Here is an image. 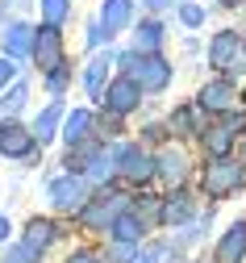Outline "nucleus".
Returning <instances> with one entry per match:
<instances>
[{
    "label": "nucleus",
    "mask_w": 246,
    "mask_h": 263,
    "mask_svg": "<svg viewBox=\"0 0 246 263\" xmlns=\"http://www.w3.org/2000/svg\"><path fill=\"white\" fill-rule=\"evenodd\" d=\"M121 63L129 67V80L142 88V92H159V88H167V80H171V67H167L159 54H146V59H142V50H138V54H125Z\"/></svg>",
    "instance_id": "obj_1"
},
{
    "label": "nucleus",
    "mask_w": 246,
    "mask_h": 263,
    "mask_svg": "<svg viewBox=\"0 0 246 263\" xmlns=\"http://www.w3.org/2000/svg\"><path fill=\"white\" fill-rule=\"evenodd\" d=\"M242 180H246V163L217 159L213 167L204 172V192H209V196H230L234 188H242Z\"/></svg>",
    "instance_id": "obj_2"
},
{
    "label": "nucleus",
    "mask_w": 246,
    "mask_h": 263,
    "mask_svg": "<svg viewBox=\"0 0 246 263\" xmlns=\"http://www.w3.org/2000/svg\"><path fill=\"white\" fill-rule=\"evenodd\" d=\"M33 59H38V67H42V71L63 67V38H59V29H54V25L38 29V38H33Z\"/></svg>",
    "instance_id": "obj_3"
},
{
    "label": "nucleus",
    "mask_w": 246,
    "mask_h": 263,
    "mask_svg": "<svg viewBox=\"0 0 246 263\" xmlns=\"http://www.w3.org/2000/svg\"><path fill=\"white\" fill-rule=\"evenodd\" d=\"M84 196H88V184H84V180H80L75 172L50 184V201H54L59 209H84V205H88Z\"/></svg>",
    "instance_id": "obj_4"
},
{
    "label": "nucleus",
    "mask_w": 246,
    "mask_h": 263,
    "mask_svg": "<svg viewBox=\"0 0 246 263\" xmlns=\"http://www.w3.org/2000/svg\"><path fill=\"white\" fill-rule=\"evenodd\" d=\"M138 101H142V88H138L129 76H125V80H117V84H109V96H104V105H109L113 113H129Z\"/></svg>",
    "instance_id": "obj_5"
},
{
    "label": "nucleus",
    "mask_w": 246,
    "mask_h": 263,
    "mask_svg": "<svg viewBox=\"0 0 246 263\" xmlns=\"http://www.w3.org/2000/svg\"><path fill=\"white\" fill-rule=\"evenodd\" d=\"M33 138L38 134H29V129H21V125H5L0 129V155H9V159H21V155H29L33 151Z\"/></svg>",
    "instance_id": "obj_6"
},
{
    "label": "nucleus",
    "mask_w": 246,
    "mask_h": 263,
    "mask_svg": "<svg viewBox=\"0 0 246 263\" xmlns=\"http://www.w3.org/2000/svg\"><path fill=\"white\" fill-rule=\"evenodd\" d=\"M242 255H246V221H234L217 242V263H242Z\"/></svg>",
    "instance_id": "obj_7"
},
{
    "label": "nucleus",
    "mask_w": 246,
    "mask_h": 263,
    "mask_svg": "<svg viewBox=\"0 0 246 263\" xmlns=\"http://www.w3.org/2000/svg\"><path fill=\"white\" fill-rule=\"evenodd\" d=\"M234 54H242V38L234 29H221V34L209 42V63H213V67H230Z\"/></svg>",
    "instance_id": "obj_8"
},
{
    "label": "nucleus",
    "mask_w": 246,
    "mask_h": 263,
    "mask_svg": "<svg viewBox=\"0 0 246 263\" xmlns=\"http://www.w3.org/2000/svg\"><path fill=\"white\" fill-rule=\"evenodd\" d=\"M200 109H209V113H230V109H234V88H230L225 80L204 84V88H200Z\"/></svg>",
    "instance_id": "obj_9"
},
{
    "label": "nucleus",
    "mask_w": 246,
    "mask_h": 263,
    "mask_svg": "<svg viewBox=\"0 0 246 263\" xmlns=\"http://www.w3.org/2000/svg\"><path fill=\"white\" fill-rule=\"evenodd\" d=\"M117 155H121V172H125L129 180H150V176H155V159H150L146 151L125 146V151H117Z\"/></svg>",
    "instance_id": "obj_10"
},
{
    "label": "nucleus",
    "mask_w": 246,
    "mask_h": 263,
    "mask_svg": "<svg viewBox=\"0 0 246 263\" xmlns=\"http://www.w3.org/2000/svg\"><path fill=\"white\" fill-rule=\"evenodd\" d=\"M80 217H84L88 226H113V221L121 217V201H117V196H104V201H96V205H84Z\"/></svg>",
    "instance_id": "obj_11"
},
{
    "label": "nucleus",
    "mask_w": 246,
    "mask_h": 263,
    "mask_svg": "<svg viewBox=\"0 0 246 263\" xmlns=\"http://www.w3.org/2000/svg\"><path fill=\"white\" fill-rule=\"evenodd\" d=\"M134 17V0H104V13H100V25L109 29V38L117 34V29H125Z\"/></svg>",
    "instance_id": "obj_12"
},
{
    "label": "nucleus",
    "mask_w": 246,
    "mask_h": 263,
    "mask_svg": "<svg viewBox=\"0 0 246 263\" xmlns=\"http://www.w3.org/2000/svg\"><path fill=\"white\" fill-rule=\"evenodd\" d=\"M234 129H238V117H230L225 125H217V129H209V134H204V146H209V155H213V159H225V155H230Z\"/></svg>",
    "instance_id": "obj_13"
},
{
    "label": "nucleus",
    "mask_w": 246,
    "mask_h": 263,
    "mask_svg": "<svg viewBox=\"0 0 246 263\" xmlns=\"http://www.w3.org/2000/svg\"><path fill=\"white\" fill-rule=\"evenodd\" d=\"M33 29L29 25H21V21H13L9 29H5V50H9V59H17V54H25V50H33Z\"/></svg>",
    "instance_id": "obj_14"
},
{
    "label": "nucleus",
    "mask_w": 246,
    "mask_h": 263,
    "mask_svg": "<svg viewBox=\"0 0 246 263\" xmlns=\"http://www.w3.org/2000/svg\"><path fill=\"white\" fill-rule=\"evenodd\" d=\"M159 217H163L167 226H175V221H188V217H192V201H188L184 192H175V196H167V201H163Z\"/></svg>",
    "instance_id": "obj_15"
},
{
    "label": "nucleus",
    "mask_w": 246,
    "mask_h": 263,
    "mask_svg": "<svg viewBox=\"0 0 246 263\" xmlns=\"http://www.w3.org/2000/svg\"><path fill=\"white\" fill-rule=\"evenodd\" d=\"M109 67H113V54H96V59L88 63V71H84V88H88L92 96L104 88V76H109Z\"/></svg>",
    "instance_id": "obj_16"
},
{
    "label": "nucleus",
    "mask_w": 246,
    "mask_h": 263,
    "mask_svg": "<svg viewBox=\"0 0 246 263\" xmlns=\"http://www.w3.org/2000/svg\"><path fill=\"white\" fill-rule=\"evenodd\" d=\"M88 129H92V113H88V109H75L71 117H67V129H63V138L71 142V146H80V142L88 138Z\"/></svg>",
    "instance_id": "obj_17"
},
{
    "label": "nucleus",
    "mask_w": 246,
    "mask_h": 263,
    "mask_svg": "<svg viewBox=\"0 0 246 263\" xmlns=\"http://www.w3.org/2000/svg\"><path fill=\"white\" fill-rule=\"evenodd\" d=\"M109 230H113L121 242H138V238H142V221H138V213H121Z\"/></svg>",
    "instance_id": "obj_18"
},
{
    "label": "nucleus",
    "mask_w": 246,
    "mask_h": 263,
    "mask_svg": "<svg viewBox=\"0 0 246 263\" xmlns=\"http://www.w3.org/2000/svg\"><path fill=\"white\" fill-rule=\"evenodd\" d=\"M159 172H163V176L175 184V180H184V172H188V159H184L180 151H167V155L159 159Z\"/></svg>",
    "instance_id": "obj_19"
},
{
    "label": "nucleus",
    "mask_w": 246,
    "mask_h": 263,
    "mask_svg": "<svg viewBox=\"0 0 246 263\" xmlns=\"http://www.w3.org/2000/svg\"><path fill=\"white\" fill-rule=\"evenodd\" d=\"M59 117H63V105H50L46 113H38V121H33V134H38L42 142H46V138H54V125H59Z\"/></svg>",
    "instance_id": "obj_20"
},
{
    "label": "nucleus",
    "mask_w": 246,
    "mask_h": 263,
    "mask_svg": "<svg viewBox=\"0 0 246 263\" xmlns=\"http://www.w3.org/2000/svg\"><path fill=\"white\" fill-rule=\"evenodd\" d=\"M159 42H163V29H159V21H146V25H138V50L155 54V50H159Z\"/></svg>",
    "instance_id": "obj_21"
},
{
    "label": "nucleus",
    "mask_w": 246,
    "mask_h": 263,
    "mask_svg": "<svg viewBox=\"0 0 246 263\" xmlns=\"http://www.w3.org/2000/svg\"><path fill=\"white\" fill-rule=\"evenodd\" d=\"M50 238H54V226H50V221H29V234H25V247H29V251L46 247Z\"/></svg>",
    "instance_id": "obj_22"
},
{
    "label": "nucleus",
    "mask_w": 246,
    "mask_h": 263,
    "mask_svg": "<svg viewBox=\"0 0 246 263\" xmlns=\"http://www.w3.org/2000/svg\"><path fill=\"white\" fill-rule=\"evenodd\" d=\"M25 96H29V92H25V84H17L13 92H5V101H0V113H5V117H9V113H21Z\"/></svg>",
    "instance_id": "obj_23"
},
{
    "label": "nucleus",
    "mask_w": 246,
    "mask_h": 263,
    "mask_svg": "<svg viewBox=\"0 0 246 263\" xmlns=\"http://www.w3.org/2000/svg\"><path fill=\"white\" fill-rule=\"evenodd\" d=\"M42 17H46V25H59L67 17V0H42Z\"/></svg>",
    "instance_id": "obj_24"
},
{
    "label": "nucleus",
    "mask_w": 246,
    "mask_h": 263,
    "mask_svg": "<svg viewBox=\"0 0 246 263\" xmlns=\"http://www.w3.org/2000/svg\"><path fill=\"white\" fill-rule=\"evenodd\" d=\"M109 259H113V263H129V259H134V242H121V238H117V247L109 251Z\"/></svg>",
    "instance_id": "obj_25"
},
{
    "label": "nucleus",
    "mask_w": 246,
    "mask_h": 263,
    "mask_svg": "<svg viewBox=\"0 0 246 263\" xmlns=\"http://www.w3.org/2000/svg\"><path fill=\"white\" fill-rule=\"evenodd\" d=\"M180 17H184V25H200V21H204V9H200V5H184Z\"/></svg>",
    "instance_id": "obj_26"
},
{
    "label": "nucleus",
    "mask_w": 246,
    "mask_h": 263,
    "mask_svg": "<svg viewBox=\"0 0 246 263\" xmlns=\"http://www.w3.org/2000/svg\"><path fill=\"white\" fill-rule=\"evenodd\" d=\"M33 255H38V251H29V247H25V242H21V247H13V255H9V259H5V263H29V259H33Z\"/></svg>",
    "instance_id": "obj_27"
},
{
    "label": "nucleus",
    "mask_w": 246,
    "mask_h": 263,
    "mask_svg": "<svg viewBox=\"0 0 246 263\" xmlns=\"http://www.w3.org/2000/svg\"><path fill=\"white\" fill-rule=\"evenodd\" d=\"M17 76V67H13V59H0V88H5L9 80Z\"/></svg>",
    "instance_id": "obj_28"
},
{
    "label": "nucleus",
    "mask_w": 246,
    "mask_h": 263,
    "mask_svg": "<svg viewBox=\"0 0 246 263\" xmlns=\"http://www.w3.org/2000/svg\"><path fill=\"white\" fill-rule=\"evenodd\" d=\"M67 263H100L92 251H80V255H71V259H67Z\"/></svg>",
    "instance_id": "obj_29"
},
{
    "label": "nucleus",
    "mask_w": 246,
    "mask_h": 263,
    "mask_svg": "<svg viewBox=\"0 0 246 263\" xmlns=\"http://www.w3.org/2000/svg\"><path fill=\"white\" fill-rule=\"evenodd\" d=\"M63 84H67V71L54 67V71H50V88H63Z\"/></svg>",
    "instance_id": "obj_30"
},
{
    "label": "nucleus",
    "mask_w": 246,
    "mask_h": 263,
    "mask_svg": "<svg viewBox=\"0 0 246 263\" xmlns=\"http://www.w3.org/2000/svg\"><path fill=\"white\" fill-rule=\"evenodd\" d=\"M0 242H9V217H0Z\"/></svg>",
    "instance_id": "obj_31"
},
{
    "label": "nucleus",
    "mask_w": 246,
    "mask_h": 263,
    "mask_svg": "<svg viewBox=\"0 0 246 263\" xmlns=\"http://www.w3.org/2000/svg\"><path fill=\"white\" fill-rule=\"evenodd\" d=\"M155 259H159V251H155V247H150V251H146V255H142V259H138V263H155Z\"/></svg>",
    "instance_id": "obj_32"
},
{
    "label": "nucleus",
    "mask_w": 246,
    "mask_h": 263,
    "mask_svg": "<svg viewBox=\"0 0 246 263\" xmlns=\"http://www.w3.org/2000/svg\"><path fill=\"white\" fill-rule=\"evenodd\" d=\"M146 5H150V9H163V5H171V0H146Z\"/></svg>",
    "instance_id": "obj_33"
},
{
    "label": "nucleus",
    "mask_w": 246,
    "mask_h": 263,
    "mask_svg": "<svg viewBox=\"0 0 246 263\" xmlns=\"http://www.w3.org/2000/svg\"><path fill=\"white\" fill-rule=\"evenodd\" d=\"M221 5H242V0H221Z\"/></svg>",
    "instance_id": "obj_34"
},
{
    "label": "nucleus",
    "mask_w": 246,
    "mask_h": 263,
    "mask_svg": "<svg viewBox=\"0 0 246 263\" xmlns=\"http://www.w3.org/2000/svg\"><path fill=\"white\" fill-rule=\"evenodd\" d=\"M242 163H246V146H242Z\"/></svg>",
    "instance_id": "obj_35"
}]
</instances>
